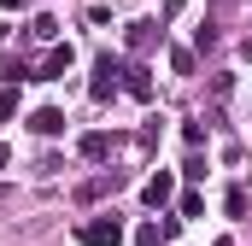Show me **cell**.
<instances>
[{
    "label": "cell",
    "instance_id": "obj_1",
    "mask_svg": "<svg viewBox=\"0 0 252 246\" xmlns=\"http://www.w3.org/2000/svg\"><path fill=\"white\" fill-rule=\"evenodd\" d=\"M76 241H82V246H118V241H124V223H118L112 211H106V217H88V223L76 229Z\"/></svg>",
    "mask_w": 252,
    "mask_h": 246
},
{
    "label": "cell",
    "instance_id": "obj_2",
    "mask_svg": "<svg viewBox=\"0 0 252 246\" xmlns=\"http://www.w3.org/2000/svg\"><path fill=\"white\" fill-rule=\"evenodd\" d=\"M118 88H124V59H112V53H106V59L94 64V82H88V94H94V100H112Z\"/></svg>",
    "mask_w": 252,
    "mask_h": 246
},
{
    "label": "cell",
    "instance_id": "obj_3",
    "mask_svg": "<svg viewBox=\"0 0 252 246\" xmlns=\"http://www.w3.org/2000/svg\"><path fill=\"white\" fill-rule=\"evenodd\" d=\"M118 187H124V176H118V170H100L94 182L76 187V199H82V205H94V199H106V193H118Z\"/></svg>",
    "mask_w": 252,
    "mask_h": 246
},
{
    "label": "cell",
    "instance_id": "obj_4",
    "mask_svg": "<svg viewBox=\"0 0 252 246\" xmlns=\"http://www.w3.org/2000/svg\"><path fill=\"white\" fill-rule=\"evenodd\" d=\"M153 41H164V24H153V18H135V24H129V53H147Z\"/></svg>",
    "mask_w": 252,
    "mask_h": 246
},
{
    "label": "cell",
    "instance_id": "obj_5",
    "mask_svg": "<svg viewBox=\"0 0 252 246\" xmlns=\"http://www.w3.org/2000/svg\"><path fill=\"white\" fill-rule=\"evenodd\" d=\"M70 64H76V53H70V41H64V47H53V53L41 59V82H59Z\"/></svg>",
    "mask_w": 252,
    "mask_h": 246
},
{
    "label": "cell",
    "instance_id": "obj_6",
    "mask_svg": "<svg viewBox=\"0 0 252 246\" xmlns=\"http://www.w3.org/2000/svg\"><path fill=\"white\" fill-rule=\"evenodd\" d=\"M30 129L35 135H64V112L59 106H41V112H30Z\"/></svg>",
    "mask_w": 252,
    "mask_h": 246
},
{
    "label": "cell",
    "instance_id": "obj_7",
    "mask_svg": "<svg viewBox=\"0 0 252 246\" xmlns=\"http://www.w3.org/2000/svg\"><path fill=\"white\" fill-rule=\"evenodd\" d=\"M124 88L135 100H153V76H147V64H124Z\"/></svg>",
    "mask_w": 252,
    "mask_h": 246
},
{
    "label": "cell",
    "instance_id": "obj_8",
    "mask_svg": "<svg viewBox=\"0 0 252 246\" xmlns=\"http://www.w3.org/2000/svg\"><path fill=\"white\" fill-rule=\"evenodd\" d=\"M141 193H147V205H164V199L176 193V176H170V170H158V176H153V182L141 187Z\"/></svg>",
    "mask_w": 252,
    "mask_h": 246
},
{
    "label": "cell",
    "instance_id": "obj_9",
    "mask_svg": "<svg viewBox=\"0 0 252 246\" xmlns=\"http://www.w3.org/2000/svg\"><path fill=\"white\" fill-rule=\"evenodd\" d=\"M76 147H82V158H106V153H112V135H100V129H94V135H82Z\"/></svg>",
    "mask_w": 252,
    "mask_h": 246
},
{
    "label": "cell",
    "instance_id": "obj_10",
    "mask_svg": "<svg viewBox=\"0 0 252 246\" xmlns=\"http://www.w3.org/2000/svg\"><path fill=\"white\" fill-rule=\"evenodd\" d=\"M30 35H35V41H53V35H59V18H53V12H41V18L30 24Z\"/></svg>",
    "mask_w": 252,
    "mask_h": 246
},
{
    "label": "cell",
    "instance_id": "obj_11",
    "mask_svg": "<svg viewBox=\"0 0 252 246\" xmlns=\"http://www.w3.org/2000/svg\"><path fill=\"white\" fill-rule=\"evenodd\" d=\"M135 246H164V229H158V223H141V235H135Z\"/></svg>",
    "mask_w": 252,
    "mask_h": 246
},
{
    "label": "cell",
    "instance_id": "obj_12",
    "mask_svg": "<svg viewBox=\"0 0 252 246\" xmlns=\"http://www.w3.org/2000/svg\"><path fill=\"white\" fill-rule=\"evenodd\" d=\"M170 70H176V76H193V53H188V47L170 53Z\"/></svg>",
    "mask_w": 252,
    "mask_h": 246
},
{
    "label": "cell",
    "instance_id": "obj_13",
    "mask_svg": "<svg viewBox=\"0 0 252 246\" xmlns=\"http://www.w3.org/2000/svg\"><path fill=\"white\" fill-rule=\"evenodd\" d=\"M223 211H229V217H247V193H241V187H229V199H223Z\"/></svg>",
    "mask_w": 252,
    "mask_h": 246
},
{
    "label": "cell",
    "instance_id": "obj_14",
    "mask_svg": "<svg viewBox=\"0 0 252 246\" xmlns=\"http://www.w3.org/2000/svg\"><path fill=\"white\" fill-rule=\"evenodd\" d=\"M182 12H188V0H164V6H158V24H176Z\"/></svg>",
    "mask_w": 252,
    "mask_h": 246
},
{
    "label": "cell",
    "instance_id": "obj_15",
    "mask_svg": "<svg viewBox=\"0 0 252 246\" xmlns=\"http://www.w3.org/2000/svg\"><path fill=\"white\" fill-rule=\"evenodd\" d=\"M12 112H18V88L6 82V88H0V118H12Z\"/></svg>",
    "mask_w": 252,
    "mask_h": 246
},
{
    "label": "cell",
    "instance_id": "obj_16",
    "mask_svg": "<svg viewBox=\"0 0 252 246\" xmlns=\"http://www.w3.org/2000/svg\"><path fill=\"white\" fill-rule=\"evenodd\" d=\"M6 164H12V153H6V147H0V170H6Z\"/></svg>",
    "mask_w": 252,
    "mask_h": 246
},
{
    "label": "cell",
    "instance_id": "obj_17",
    "mask_svg": "<svg viewBox=\"0 0 252 246\" xmlns=\"http://www.w3.org/2000/svg\"><path fill=\"white\" fill-rule=\"evenodd\" d=\"M0 6H6V12H18V6H24V0H0Z\"/></svg>",
    "mask_w": 252,
    "mask_h": 246
},
{
    "label": "cell",
    "instance_id": "obj_18",
    "mask_svg": "<svg viewBox=\"0 0 252 246\" xmlns=\"http://www.w3.org/2000/svg\"><path fill=\"white\" fill-rule=\"evenodd\" d=\"M211 246H235V241H211Z\"/></svg>",
    "mask_w": 252,
    "mask_h": 246
}]
</instances>
